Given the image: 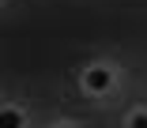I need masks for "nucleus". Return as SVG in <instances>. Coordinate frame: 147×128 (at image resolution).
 I'll return each instance as SVG.
<instances>
[{"label":"nucleus","instance_id":"f257e3e1","mask_svg":"<svg viewBox=\"0 0 147 128\" xmlns=\"http://www.w3.org/2000/svg\"><path fill=\"white\" fill-rule=\"evenodd\" d=\"M83 87L91 94H106L113 87V68H109V64H91V68L83 72Z\"/></svg>","mask_w":147,"mask_h":128},{"label":"nucleus","instance_id":"f03ea898","mask_svg":"<svg viewBox=\"0 0 147 128\" xmlns=\"http://www.w3.org/2000/svg\"><path fill=\"white\" fill-rule=\"evenodd\" d=\"M23 109H15V106H4L0 109V128H23Z\"/></svg>","mask_w":147,"mask_h":128},{"label":"nucleus","instance_id":"7ed1b4c3","mask_svg":"<svg viewBox=\"0 0 147 128\" xmlns=\"http://www.w3.org/2000/svg\"><path fill=\"white\" fill-rule=\"evenodd\" d=\"M128 128H147V109H136L128 117Z\"/></svg>","mask_w":147,"mask_h":128},{"label":"nucleus","instance_id":"20e7f679","mask_svg":"<svg viewBox=\"0 0 147 128\" xmlns=\"http://www.w3.org/2000/svg\"><path fill=\"white\" fill-rule=\"evenodd\" d=\"M53 128H76V124H68V121H61V124H53Z\"/></svg>","mask_w":147,"mask_h":128}]
</instances>
